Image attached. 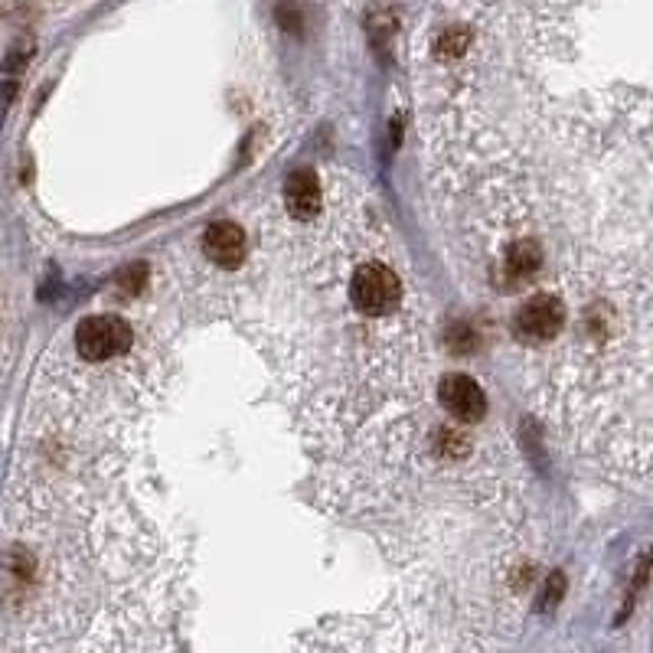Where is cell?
Wrapping results in <instances>:
<instances>
[{"label":"cell","mask_w":653,"mask_h":653,"mask_svg":"<svg viewBox=\"0 0 653 653\" xmlns=\"http://www.w3.org/2000/svg\"><path fill=\"white\" fill-rule=\"evenodd\" d=\"M76 347L92 363L112 360L131 347V327L121 317H89L76 330Z\"/></svg>","instance_id":"6da1fadb"},{"label":"cell","mask_w":653,"mask_h":653,"mask_svg":"<svg viewBox=\"0 0 653 653\" xmlns=\"http://www.w3.org/2000/svg\"><path fill=\"white\" fill-rule=\"evenodd\" d=\"M402 285L386 265H363L353 278V304L363 314L379 317L399 304Z\"/></svg>","instance_id":"7a4b0ae2"},{"label":"cell","mask_w":653,"mask_h":653,"mask_svg":"<svg viewBox=\"0 0 653 653\" xmlns=\"http://www.w3.org/2000/svg\"><path fill=\"white\" fill-rule=\"evenodd\" d=\"M562 324H565V304L556 298V294H536V298H529L520 307L513 330L520 340L542 343V340L559 337Z\"/></svg>","instance_id":"3957f363"},{"label":"cell","mask_w":653,"mask_h":653,"mask_svg":"<svg viewBox=\"0 0 653 653\" xmlns=\"http://www.w3.org/2000/svg\"><path fill=\"white\" fill-rule=\"evenodd\" d=\"M438 399L454 418H461V422H477V418H484V412H487L484 392H480V386L471 376H461V373H451V376L441 379Z\"/></svg>","instance_id":"277c9868"},{"label":"cell","mask_w":653,"mask_h":653,"mask_svg":"<svg viewBox=\"0 0 653 653\" xmlns=\"http://www.w3.org/2000/svg\"><path fill=\"white\" fill-rule=\"evenodd\" d=\"M203 252L209 262H216L219 268H236L245 258V236L239 226L232 223H216L206 229L203 236Z\"/></svg>","instance_id":"5b68a950"},{"label":"cell","mask_w":653,"mask_h":653,"mask_svg":"<svg viewBox=\"0 0 653 653\" xmlns=\"http://www.w3.org/2000/svg\"><path fill=\"white\" fill-rule=\"evenodd\" d=\"M285 206L294 219H307L320 209V187L311 174H294L285 187Z\"/></svg>","instance_id":"8992f818"},{"label":"cell","mask_w":653,"mask_h":653,"mask_svg":"<svg viewBox=\"0 0 653 653\" xmlns=\"http://www.w3.org/2000/svg\"><path fill=\"white\" fill-rule=\"evenodd\" d=\"M510 278L513 281H526V278H533V271L539 268V249L533 242H520V245H513V252H510Z\"/></svg>","instance_id":"52a82bcc"},{"label":"cell","mask_w":653,"mask_h":653,"mask_svg":"<svg viewBox=\"0 0 653 653\" xmlns=\"http://www.w3.org/2000/svg\"><path fill=\"white\" fill-rule=\"evenodd\" d=\"M467 46V33H461V30H451V33H445L438 40V53L441 56H461V49Z\"/></svg>","instance_id":"ba28073f"}]
</instances>
